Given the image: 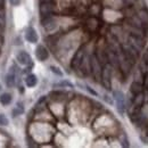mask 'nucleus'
<instances>
[{
    "label": "nucleus",
    "mask_w": 148,
    "mask_h": 148,
    "mask_svg": "<svg viewBox=\"0 0 148 148\" xmlns=\"http://www.w3.org/2000/svg\"><path fill=\"white\" fill-rule=\"evenodd\" d=\"M25 39L30 43H37L38 42V40H39L38 33L32 26H30V27L26 29V31H25Z\"/></svg>",
    "instance_id": "obj_4"
},
{
    "label": "nucleus",
    "mask_w": 148,
    "mask_h": 148,
    "mask_svg": "<svg viewBox=\"0 0 148 148\" xmlns=\"http://www.w3.org/2000/svg\"><path fill=\"white\" fill-rule=\"evenodd\" d=\"M90 66H91V70H92V72H93V75H95L96 79L98 80V79L100 77L101 71H100V65H99L98 60H97L95 57H92L91 60H90Z\"/></svg>",
    "instance_id": "obj_9"
},
{
    "label": "nucleus",
    "mask_w": 148,
    "mask_h": 148,
    "mask_svg": "<svg viewBox=\"0 0 148 148\" xmlns=\"http://www.w3.org/2000/svg\"><path fill=\"white\" fill-rule=\"evenodd\" d=\"M13 100V96L10 95L9 92H3L0 95V104L2 106H7L12 103Z\"/></svg>",
    "instance_id": "obj_10"
},
{
    "label": "nucleus",
    "mask_w": 148,
    "mask_h": 148,
    "mask_svg": "<svg viewBox=\"0 0 148 148\" xmlns=\"http://www.w3.org/2000/svg\"><path fill=\"white\" fill-rule=\"evenodd\" d=\"M9 1H10V3L13 6H18L19 3H21V0H9Z\"/></svg>",
    "instance_id": "obj_19"
},
{
    "label": "nucleus",
    "mask_w": 148,
    "mask_h": 148,
    "mask_svg": "<svg viewBox=\"0 0 148 148\" xmlns=\"http://www.w3.org/2000/svg\"><path fill=\"white\" fill-rule=\"evenodd\" d=\"M143 91V87L139 82H133L131 86V92L133 93L134 96H138L139 93Z\"/></svg>",
    "instance_id": "obj_13"
},
{
    "label": "nucleus",
    "mask_w": 148,
    "mask_h": 148,
    "mask_svg": "<svg viewBox=\"0 0 148 148\" xmlns=\"http://www.w3.org/2000/svg\"><path fill=\"white\" fill-rule=\"evenodd\" d=\"M43 1H47V0H43Z\"/></svg>",
    "instance_id": "obj_21"
},
{
    "label": "nucleus",
    "mask_w": 148,
    "mask_h": 148,
    "mask_svg": "<svg viewBox=\"0 0 148 148\" xmlns=\"http://www.w3.org/2000/svg\"><path fill=\"white\" fill-rule=\"evenodd\" d=\"M113 96H114V98H115V100H116V108H117L119 113H120V114H124V112H125L124 95L121 92V91L116 90V91L113 92Z\"/></svg>",
    "instance_id": "obj_1"
},
{
    "label": "nucleus",
    "mask_w": 148,
    "mask_h": 148,
    "mask_svg": "<svg viewBox=\"0 0 148 148\" xmlns=\"http://www.w3.org/2000/svg\"><path fill=\"white\" fill-rule=\"evenodd\" d=\"M16 60L18 62V64L23 65V66H26V65H30L31 64V56L29 55L26 51L24 50H21L16 54Z\"/></svg>",
    "instance_id": "obj_3"
},
{
    "label": "nucleus",
    "mask_w": 148,
    "mask_h": 148,
    "mask_svg": "<svg viewBox=\"0 0 148 148\" xmlns=\"http://www.w3.org/2000/svg\"><path fill=\"white\" fill-rule=\"evenodd\" d=\"M73 88V84L70 82V81H62V82H58L54 84V88Z\"/></svg>",
    "instance_id": "obj_15"
},
{
    "label": "nucleus",
    "mask_w": 148,
    "mask_h": 148,
    "mask_svg": "<svg viewBox=\"0 0 148 148\" xmlns=\"http://www.w3.org/2000/svg\"><path fill=\"white\" fill-rule=\"evenodd\" d=\"M83 60H84V51H83V50H80V51L77 53L76 57L74 58L73 65L74 66H79V65H81V64H82V62H83Z\"/></svg>",
    "instance_id": "obj_12"
},
{
    "label": "nucleus",
    "mask_w": 148,
    "mask_h": 148,
    "mask_svg": "<svg viewBox=\"0 0 148 148\" xmlns=\"http://www.w3.org/2000/svg\"><path fill=\"white\" fill-rule=\"evenodd\" d=\"M36 56H37V58L40 62H45V60L48 59L49 53H48V50L46 49V47H43V46L40 45V46H38L37 49H36Z\"/></svg>",
    "instance_id": "obj_6"
},
{
    "label": "nucleus",
    "mask_w": 148,
    "mask_h": 148,
    "mask_svg": "<svg viewBox=\"0 0 148 148\" xmlns=\"http://www.w3.org/2000/svg\"><path fill=\"white\" fill-rule=\"evenodd\" d=\"M111 77H112V67L111 65H106L105 70L103 71V83H104V86L107 89L111 88Z\"/></svg>",
    "instance_id": "obj_5"
},
{
    "label": "nucleus",
    "mask_w": 148,
    "mask_h": 148,
    "mask_svg": "<svg viewBox=\"0 0 148 148\" xmlns=\"http://www.w3.org/2000/svg\"><path fill=\"white\" fill-rule=\"evenodd\" d=\"M42 26L47 31H53L56 27V19L53 18L51 16H47L42 18Z\"/></svg>",
    "instance_id": "obj_7"
},
{
    "label": "nucleus",
    "mask_w": 148,
    "mask_h": 148,
    "mask_svg": "<svg viewBox=\"0 0 148 148\" xmlns=\"http://www.w3.org/2000/svg\"><path fill=\"white\" fill-rule=\"evenodd\" d=\"M16 70L17 69L14 65H12L10 69H9V72L6 75L5 82H6V86L9 87V88H13L16 84Z\"/></svg>",
    "instance_id": "obj_2"
},
{
    "label": "nucleus",
    "mask_w": 148,
    "mask_h": 148,
    "mask_svg": "<svg viewBox=\"0 0 148 148\" xmlns=\"http://www.w3.org/2000/svg\"><path fill=\"white\" fill-rule=\"evenodd\" d=\"M5 5V0H0V7Z\"/></svg>",
    "instance_id": "obj_20"
},
{
    "label": "nucleus",
    "mask_w": 148,
    "mask_h": 148,
    "mask_svg": "<svg viewBox=\"0 0 148 148\" xmlns=\"http://www.w3.org/2000/svg\"><path fill=\"white\" fill-rule=\"evenodd\" d=\"M23 113H24V106H23V104L17 103L16 107L13 110V115H14V116H18V115L23 114Z\"/></svg>",
    "instance_id": "obj_14"
},
{
    "label": "nucleus",
    "mask_w": 148,
    "mask_h": 148,
    "mask_svg": "<svg viewBox=\"0 0 148 148\" xmlns=\"http://www.w3.org/2000/svg\"><path fill=\"white\" fill-rule=\"evenodd\" d=\"M84 89H87V90H88L89 92L91 93V95H93V96H97V92H96L95 90H92L90 87H88V86H84Z\"/></svg>",
    "instance_id": "obj_18"
},
{
    "label": "nucleus",
    "mask_w": 148,
    "mask_h": 148,
    "mask_svg": "<svg viewBox=\"0 0 148 148\" xmlns=\"http://www.w3.org/2000/svg\"><path fill=\"white\" fill-rule=\"evenodd\" d=\"M53 10H54L53 5L49 3V2H43V3H41V6H40V14H41L43 17L50 16V15L53 14Z\"/></svg>",
    "instance_id": "obj_8"
},
{
    "label": "nucleus",
    "mask_w": 148,
    "mask_h": 148,
    "mask_svg": "<svg viewBox=\"0 0 148 148\" xmlns=\"http://www.w3.org/2000/svg\"><path fill=\"white\" fill-rule=\"evenodd\" d=\"M25 83L29 88H33L36 87L38 83V79H37V75L34 74H29L26 77H25Z\"/></svg>",
    "instance_id": "obj_11"
},
{
    "label": "nucleus",
    "mask_w": 148,
    "mask_h": 148,
    "mask_svg": "<svg viewBox=\"0 0 148 148\" xmlns=\"http://www.w3.org/2000/svg\"><path fill=\"white\" fill-rule=\"evenodd\" d=\"M8 124H9V120H8V117H7L5 114L0 113V125H1V127H7Z\"/></svg>",
    "instance_id": "obj_16"
},
{
    "label": "nucleus",
    "mask_w": 148,
    "mask_h": 148,
    "mask_svg": "<svg viewBox=\"0 0 148 148\" xmlns=\"http://www.w3.org/2000/svg\"><path fill=\"white\" fill-rule=\"evenodd\" d=\"M49 69H50V71L54 74H56L57 76H63V72H62V70H60L59 67H57L55 65H51Z\"/></svg>",
    "instance_id": "obj_17"
}]
</instances>
